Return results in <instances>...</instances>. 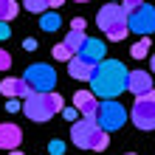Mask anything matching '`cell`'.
Masks as SVG:
<instances>
[{
	"mask_svg": "<svg viewBox=\"0 0 155 155\" xmlns=\"http://www.w3.org/2000/svg\"><path fill=\"white\" fill-rule=\"evenodd\" d=\"M127 71L118 59H104L102 65L96 68L93 79H90V87H93V96H104V99H116L127 90Z\"/></svg>",
	"mask_w": 155,
	"mask_h": 155,
	"instance_id": "cell-1",
	"label": "cell"
},
{
	"mask_svg": "<svg viewBox=\"0 0 155 155\" xmlns=\"http://www.w3.org/2000/svg\"><path fill=\"white\" fill-rule=\"evenodd\" d=\"M71 141L79 150H107V144H110L107 133L99 127L96 118H79V121H74V127H71Z\"/></svg>",
	"mask_w": 155,
	"mask_h": 155,
	"instance_id": "cell-2",
	"label": "cell"
},
{
	"mask_svg": "<svg viewBox=\"0 0 155 155\" xmlns=\"http://www.w3.org/2000/svg\"><path fill=\"white\" fill-rule=\"evenodd\" d=\"M96 23H99V28L107 34V40H113V42H121L127 34H130L127 12H124V6H118V3L102 6V8H99V14H96Z\"/></svg>",
	"mask_w": 155,
	"mask_h": 155,
	"instance_id": "cell-3",
	"label": "cell"
},
{
	"mask_svg": "<svg viewBox=\"0 0 155 155\" xmlns=\"http://www.w3.org/2000/svg\"><path fill=\"white\" fill-rule=\"evenodd\" d=\"M23 79L28 82V87L34 90V93H51V90L57 87V71H54L51 65H42V62L28 65Z\"/></svg>",
	"mask_w": 155,
	"mask_h": 155,
	"instance_id": "cell-4",
	"label": "cell"
},
{
	"mask_svg": "<svg viewBox=\"0 0 155 155\" xmlns=\"http://www.w3.org/2000/svg\"><path fill=\"white\" fill-rule=\"evenodd\" d=\"M130 118L138 130H155V90H150L144 96H135Z\"/></svg>",
	"mask_w": 155,
	"mask_h": 155,
	"instance_id": "cell-5",
	"label": "cell"
},
{
	"mask_svg": "<svg viewBox=\"0 0 155 155\" xmlns=\"http://www.w3.org/2000/svg\"><path fill=\"white\" fill-rule=\"evenodd\" d=\"M96 121H99V127H102L104 133L121 130L124 121H127V110L116 102V99H107V102L99 104V116H96Z\"/></svg>",
	"mask_w": 155,
	"mask_h": 155,
	"instance_id": "cell-6",
	"label": "cell"
},
{
	"mask_svg": "<svg viewBox=\"0 0 155 155\" xmlns=\"http://www.w3.org/2000/svg\"><path fill=\"white\" fill-rule=\"evenodd\" d=\"M127 25H130V31H135L138 37H150L155 31V6L144 3L138 12L127 14Z\"/></svg>",
	"mask_w": 155,
	"mask_h": 155,
	"instance_id": "cell-7",
	"label": "cell"
},
{
	"mask_svg": "<svg viewBox=\"0 0 155 155\" xmlns=\"http://www.w3.org/2000/svg\"><path fill=\"white\" fill-rule=\"evenodd\" d=\"M23 113H25V118H31V121H48L51 118V107H48V102H45V93H31L28 99L23 102Z\"/></svg>",
	"mask_w": 155,
	"mask_h": 155,
	"instance_id": "cell-8",
	"label": "cell"
},
{
	"mask_svg": "<svg viewBox=\"0 0 155 155\" xmlns=\"http://www.w3.org/2000/svg\"><path fill=\"white\" fill-rule=\"evenodd\" d=\"M74 107L82 113V118H96L99 116V102L93 90H76L74 93Z\"/></svg>",
	"mask_w": 155,
	"mask_h": 155,
	"instance_id": "cell-9",
	"label": "cell"
},
{
	"mask_svg": "<svg viewBox=\"0 0 155 155\" xmlns=\"http://www.w3.org/2000/svg\"><path fill=\"white\" fill-rule=\"evenodd\" d=\"M0 93L8 96V99H23V102H25V99H28L34 90L28 87V82H25V79H14V76H8V79L0 82Z\"/></svg>",
	"mask_w": 155,
	"mask_h": 155,
	"instance_id": "cell-10",
	"label": "cell"
},
{
	"mask_svg": "<svg viewBox=\"0 0 155 155\" xmlns=\"http://www.w3.org/2000/svg\"><path fill=\"white\" fill-rule=\"evenodd\" d=\"M127 90L135 96H144L152 90V74L147 71H130V76H127Z\"/></svg>",
	"mask_w": 155,
	"mask_h": 155,
	"instance_id": "cell-11",
	"label": "cell"
},
{
	"mask_svg": "<svg viewBox=\"0 0 155 155\" xmlns=\"http://www.w3.org/2000/svg\"><path fill=\"white\" fill-rule=\"evenodd\" d=\"M104 42L102 40H85V45H82V51L76 54V57H82L85 62H90V65H102L104 62Z\"/></svg>",
	"mask_w": 155,
	"mask_h": 155,
	"instance_id": "cell-12",
	"label": "cell"
},
{
	"mask_svg": "<svg viewBox=\"0 0 155 155\" xmlns=\"http://www.w3.org/2000/svg\"><path fill=\"white\" fill-rule=\"evenodd\" d=\"M96 68L99 65H90V62H85L82 57H74L68 62V74H71V79H76V82H90L93 74H96Z\"/></svg>",
	"mask_w": 155,
	"mask_h": 155,
	"instance_id": "cell-13",
	"label": "cell"
},
{
	"mask_svg": "<svg viewBox=\"0 0 155 155\" xmlns=\"http://www.w3.org/2000/svg\"><path fill=\"white\" fill-rule=\"evenodd\" d=\"M23 141V133L17 124H0V150H17Z\"/></svg>",
	"mask_w": 155,
	"mask_h": 155,
	"instance_id": "cell-14",
	"label": "cell"
},
{
	"mask_svg": "<svg viewBox=\"0 0 155 155\" xmlns=\"http://www.w3.org/2000/svg\"><path fill=\"white\" fill-rule=\"evenodd\" d=\"M59 25H62V17L57 14V12H45V14H40V28L42 31H57L59 28Z\"/></svg>",
	"mask_w": 155,
	"mask_h": 155,
	"instance_id": "cell-15",
	"label": "cell"
},
{
	"mask_svg": "<svg viewBox=\"0 0 155 155\" xmlns=\"http://www.w3.org/2000/svg\"><path fill=\"white\" fill-rule=\"evenodd\" d=\"M17 14H20V6H17L14 0H0V20H3V23L14 20Z\"/></svg>",
	"mask_w": 155,
	"mask_h": 155,
	"instance_id": "cell-16",
	"label": "cell"
},
{
	"mask_svg": "<svg viewBox=\"0 0 155 155\" xmlns=\"http://www.w3.org/2000/svg\"><path fill=\"white\" fill-rule=\"evenodd\" d=\"M85 40H87V37H85V31H68L65 45H68L74 54H79V51H82V45H85Z\"/></svg>",
	"mask_w": 155,
	"mask_h": 155,
	"instance_id": "cell-17",
	"label": "cell"
},
{
	"mask_svg": "<svg viewBox=\"0 0 155 155\" xmlns=\"http://www.w3.org/2000/svg\"><path fill=\"white\" fill-rule=\"evenodd\" d=\"M51 51H54V59H59V62H71V59H74V57H76V54H74V51H71V48H68V45H65V42H59V45H54V48H51Z\"/></svg>",
	"mask_w": 155,
	"mask_h": 155,
	"instance_id": "cell-18",
	"label": "cell"
},
{
	"mask_svg": "<svg viewBox=\"0 0 155 155\" xmlns=\"http://www.w3.org/2000/svg\"><path fill=\"white\" fill-rule=\"evenodd\" d=\"M130 54H133L135 59H144V57L150 54V37H141V40H138V42H135L133 48H130Z\"/></svg>",
	"mask_w": 155,
	"mask_h": 155,
	"instance_id": "cell-19",
	"label": "cell"
},
{
	"mask_svg": "<svg viewBox=\"0 0 155 155\" xmlns=\"http://www.w3.org/2000/svg\"><path fill=\"white\" fill-rule=\"evenodd\" d=\"M23 6L28 8L31 14H45V8H48V0H25Z\"/></svg>",
	"mask_w": 155,
	"mask_h": 155,
	"instance_id": "cell-20",
	"label": "cell"
},
{
	"mask_svg": "<svg viewBox=\"0 0 155 155\" xmlns=\"http://www.w3.org/2000/svg\"><path fill=\"white\" fill-rule=\"evenodd\" d=\"M121 6H124L127 14H133V12H138V8L144 6V0H121Z\"/></svg>",
	"mask_w": 155,
	"mask_h": 155,
	"instance_id": "cell-21",
	"label": "cell"
},
{
	"mask_svg": "<svg viewBox=\"0 0 155 155\" xmlns=\"http://www.w3.org/2000/svg\"><path fill=\"white\" fill-rule=\"evenodd\" d=\"M8 68H12V54L0 48V71H8Z\"/></svg>",
	"mask_w": 155,
	"mask_h": 155,
	"instance_id": "cell-22",
	"label": "cell"
},
{
	"mask_svg": "<svg viewBox=\"0 0 155 155\" xmlns=\"http://www.w3.org/2000/svg\"><path fill=\"white\" fill-rule=\"evenodd\" d=\"M62 116H65V118H68V121H74V118H76V121H79V116H82V113L76 110V107H65V110H62Z\"/></svg>",
	"mask_w": 155,
	"mask_h": 155,
	"instance_id": "cell-23",
	"label": "cell"
},
{
	"mask_svg": "<svg viewBox=\"0 0 155 155\" xmlns=\"http://www.w3.org/2000/svg\"><path fill=\"white\" fill-rule=\"evenodd\" d=\"M62 152H65V144L57 141V138H51V155H62Z\"/></svg>",
	"mask_w": 155,
	"mask_h": 155,
	"instance_id": "cell-24",
	"label": "cell"
},
{
	"mask_svg": "<svg viewBox=\"0 0 155 155\" xmlns=\"http://www.w3.org/2000/svg\"><path fill=\"white\" fill-rule=\"evenodd\" d=\"M71 31H85V17H76V20H71Z\"/></svg>",
	"mask_w": 155,
	"mask_h": 155,
	"instance_id": "cell-25",
	"label": "cell"
},
{
	"mask_svg": "<svg viewBox=\"0 0 155 155\" xmlns=\"http://www.w3.org/2000/svg\"><path fill=\"white\" fill-rule=\"evenodd\" d=\"M6 110L8 113H17V110H20V99H8V102H6Z\"/></svg>",
	"mask_w": 155,
	"mask_h": 155,
	"instance_id": "cell-26",
	"label": "cell"
},
{
	"mask_svg": "<svg viewBox=\"0 0 155 155\" xmlns=\"http://www.w3.org/2000/svg\"><path fill=\"white\" fill-rule=\"evenodd\" d=\"M8 37H12V28H8V23L0 20V40H8Z\"/></svg>",
	"mask_w": 155,
	"mask_h": 155,
	"instance_id": "cell-27",
	"label": "cell"
},
{
	"mask_svg": "<svg viewBox=\"0 0 155 155\" xmlns=\"http://www.w3.org/2000/svg\"><path fill=\"white\" fill-rule=\"evenodd\" d=\"M23 48L25 51H34V48H37V40H34V37H25L23 40Z\"/></svg>",
	"mask_w": 155,
	"mask_h": 155,
	"instance_id": "cell-28",
	"label": "cell"
},
{
	"mask_svg": "<svg viewBox=\"0 0 155 155\" xmlns=\"http://www.w3.org/2000/svg\"><path fill=\"white\" fill-rule=\"evenodd\" d=\"M62 3H65V0H48V6H54V8H57V6H62Z\"/></svg>",
	"mask_w": 155,
	"mask_h": 155,
	"instance_id": "cell-29",
	"label": "cell"
},
{
	"mask_svg": "<svg viewBox=\"0 0 155 155\" xmlns=\"http://www.w3.org/2000/svg\"><path fill=\"white\" fill-rule=\"evenodd\" d=\"M150 68H152V74H155V57H152V62H150Z\"/></svg>",
	"mask_w": 155,
	"mask_h": 155,
	"instance_id": "cell-30",
	"label": "cell"
},
{
	"mask_svg": "<svg viewBox=\"0 0 155 155\" xmlns=\"http://www.w3.org/2000/svg\"><path fill=\"white\" fill-rule=\"evenodd\" d=\"M8 155H23V152H20V150H12V152H8Z\"/></svg>",
	"mask_w": 155,
	"mask_h": 155,
	"instance_id": "cell-31",
	"label": "cell"
},
{
	"mask_svg": "<svg viewBox=\"0 0 155 155\" xmlns=\"http://www.w3.org/2000/svg\"><path fill=\"white\" fill-rule=\"evenodd\" d=\"M76 3H87V0H76Z\"/></svg>",
	"mask_w": 155,
	"mask_h": 155,
	"instance_id": "cell-32",
	"label": "cell"
},
{
	"mask_svg": "<svg viewBox=\"0 0 155 155\" xmlns=\"http://www.w3.org/2000/svg\"><path fill=\"white\" fill-rule=\"evenodd\" d=\"M110 3H116V0H110Z\"/></svg>",
	"mask_w": 155,
	"mask_h": 155,
	"instance_id": "cell-33",
	"label": "cell"
},
{
	"mask_svg": "<svg viewBox=\"0 0 155 155\" xmlns=\"http://www.w3.org/2000/svg\"><path fill=\"white\" fill-rule=\"evenodd\" d=\"M127 155H133V152H127Z\"/></svg>",
	"mask_w": 155,
	"mask_h": 155,
	"instance_id": "cell-34",
	"label": "cell"
}]
</instances>
